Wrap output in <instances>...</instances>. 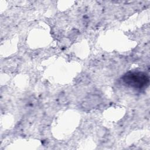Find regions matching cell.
I'll return each instance as SVG.
<instances>
[{
	"instance_id": "cell-1",
	"label": "cell",
	"mask_w": 150,
	"mask_h": 150,
	"mask_svg": "<svg viewBox=\"0 0 150 150\" xmlns=\"http://www.w3.org/2000/svg\"><path fill=\"white\" fill-rule=\"evenodd\" d=\"M123 83L134 89L146 88L149 83V76L142 71H129L122 77Z\"/></svg>"
}]
</instances>
